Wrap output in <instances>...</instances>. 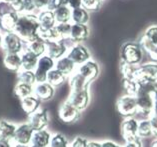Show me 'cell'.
I'll use <instances>...</instances> for the list:
<instances>
[{
    "mask_svg": "<svg viewBox=\"0 0 157 147\" xmlns=\"http://www.w3.org/2000/svg\"><path fill=\"white\" fill-rule=\"evenodd\" d=\"M137 131H138V121L135 118L127 117L121 123V134L125 142L138 138Z\"/></svg>",
    "mask_w": 157,
    "mask_h": 147,
    "instance_id": "cell-7",
    "label": "cell"
},
{
    "mask_svg": "<svg viewBox=\"0 0 157 147\" xmlns=\"http://www.w3.org/2000/svg\"><path fill=\"white\" fill-rule=\"evenodd\" d=\"M27 50L39 58L44 55V53L46 52V43L44 41H42L39 38L33 40L30 43H27Z\"/></svg>",
    "mask_w": 157,
    "mask_h": 147,
    "instance_id": "cell-27",
    "label": "cell"
},
{
    "mask_svg": "<svg viewBox=\"0 0 157 147\" xmlns=\"http://www.w3.org/2000/svg\"><path fill=\"white\" fill-rule=\"evenodd\" d=\"M11 12H15L13 7L11 6L9 3L5 2L4 0H1V1H0V17Z\"/></svg>",
    "mask_w": 157,
    "mask_h": 147,
    "instance_id": "cell-41",
    "label": "cell"
},
{
    "mask_svg": "<svg viewBox=\"0 0 157 147\" xmlns=\"http://www.w3.org/2000/svg\"><path fill=\"white\" fill-rule=\"evenodd\" d=\"M153 99H154V101H157V90L154 92V94H153Z\"/></svg>",
    "mask_w": 157,
    "mask_h": 147,
    "instance_id": "cell-54",
    "label": "cell"
},
{
    "mask_svg": "<svg viewBox=\"0 0 157 147\" xmlns=\"http://www.w3.org/2000/svg\"><path fill=\"white\" fill-rule=\"evenodd\" d=\"M137 134H138L139 138H147L153 135L152 127L148 119H145V120L138 122V131H137Z\"/></svg>",
    "mask_w": 157,
    "mask_h": 147,
    "instance_id": "cell-34",
    "label": "cell"
},
{
    "mask_svg": "<svg viewBox=\"0 0 157 147\" xmlns=\"http://www.w3.org/2000/svg\"><path fill=\"white\" fill-rule=\"evenodd\" d=\"M41 29H51L55 26V17L54 13L48 10L41 11L40 14L37 16Z\"/></svg>",
    "mask_w": 157,
    "mask_h": 147,
    "instance_id": "cell-22",
    "label": "cell"
},
{
    "mask_svg": "<svg viewBox=\"0 0 157 147\" xmlns=\"http://www.w3.org/2000/svg\"><path fill=\"white\" fill-rule=\"evenodd\" d=\"M122 87H123V89L127 93V95L135 96L137 92V88H138V83L135 80L122 78Z\"/></svg>",
    "mask_w": 157,
    "mask_h": 147,
    "instance_id": "cell-35",
    "label": "cell"
},
{
    "mask_svg": "<svg viewBox=\"0 0 157 147\" xmlns=\"http://www.w3.org/2000/svg\"><path fill=\"white\" fill-rule=\"evenodd\" d=\"M40 28L37 16L33 14L19 15L15 33L21 38V40L26 43H30L38 38V30Z\"/></svg>",
    "mask_w": 157,
    "mask_h": 147,
    "instance_id": "cell-1",
    "label": "cell"
},
{
    "mask_svg": "<svg viewBox=\"0 0 157 147\" xmlns=\"http://www.w3.org/2000/svg\"><path fill=\"white\" fill-rule=\"evenodd\" d=\"M55 29L58 31L64 40H66L69 38L70 36V32H71V24L69 23H58L57 25H55Z\"/></svg>",
    "mask_w": 157,
    "mask_h": 147,
    "instance_id": "cell-37",
    "label": "cell"
},
{
    "mask_svg": "<svg viewBox=\"0 0 157 147\" xmlns=\"http://www.w3.org/2000/svg\"><path fill=\"white\" fill-rule=\"evenodd\" d=\"M4 66L10 71H19L22 68L21 55L18 53H6L3 59Z\"/></svg>",
    "mask_w": 157,
    "mask_h": 147,
    "instance_id": "cell-19",
    "label": "cell"
},
{
    "mask_svg": "<svg viewBox=\"0 0 157 147\" xmlns=\"http://www.w3.org/2000/svg\"><path fill=\"white\" fill-rule=\"evenodd\" d=\"M150 43L156 48L157 47V26H152L146 30L143 35Z\"/></svg>",
    "mask_w": 157,
    "mask_h": 147,
    "instance_id": "cell-39",
    "label": "cell"
},
{
    "mask_svg": "<svg viewBox=\"0 0 157 147\" xmlns=\"http://www.w3.org/2000/svg\"><path fill=\"white\" fill-rule=\"evenodd\" d=\"M89 100H90L89 89H84V90L71 91L69 96H68L67 101L69 102L72 106H74L76 109H78L79 111H82L88 106Z\"/></svg>",
    "mask_w": 157,
    "mask_h": 147,
    "instance_id": "cell-6",
    "label": "cell"
},
{
    "mask_svg": "<svg viewBox=\"0 0 157 147\" xmlns=\"http://www.w3.org/2000/svg\"><path fill=\"white\" fill-rule=\"evenodd\" d=\"M150 58H151V59H153V60H157V47L155 48L154 52L152 53V55L150 56Z\"/></svg>",
    "mask_w": 157,
    "mask_h": 147,
    "instance_id": "cell-52",
    "label": "cell"
},
{
    "mask_svg": "<svg viewBox=\"0 0 157 147\" xmlns=\"http://www.w3.org/2000/svg\"><path fill=\"white\" fill-rule=\"evenodd\" d=\"M69 143L66 137L60 133H55L51 136L49 147H68Z\"/></svg>",
    "mask_w": 157,
    "mask_h": 147,
    "instance_id": "cell-36",
    "label": "cell"
},
{
    "mask_svg": "<svg viewBox=\"0 0 157 147\" xmlns=\"http://www.w3.org/2000/svg\"><path fill=\"white\" fill-rule=\"evenodd\" d=\"M77 72L80 75H82L88 82L91 83L96 78L99 74V67L97 63H95L92 60H88L85 63L81 64L78 68Z\"/></svg>",
    "mask_w": 157,
    "mask_h": 147,
    "instance_id": "cell-14",
    "label": "cell"
},
{
    "mask_svg": "<svg viewBox=\"0 0 157 147\" xmlns=\"http://www.w3.org/2000/svg\"><path fill=\"white\" fill-rule=\"evenodd\" d=\"M18 82L33 85L36 83V77L34 71L31 70H21L18 73Z\"/></svg>",
    "mask_w": 157,
    "mask_h": 147,
    "instance_id": "cell-33",
    "label": "cell"
},
{
    "mask_svg": "<svg viewBox=\"0 0 157 147\" xmlns=\"http://www.w3.org/2000/svg\"><path fill=\"white\" fill-rule=\"evenodd\" d=\"M23 41L15 32L6 33L2 40V48L6 53H19L22 50Z\"/></svg>",
    "mask_w": 157,
    "mask_h": 147,
    "instance_id": "cell-8",
    "label": "cell"
},
{
    "mask_svg": "<svg viewBox=\"0 0 157 147\" xmlns=\"http://www.w3.org/2000/svg\"><path fill=\"white\" fill-rule=\"evenodd\" d=\"M13 147H31V146L26 145V144H16V143H15V144L13 145Z\"/></svg>",
    "mask_w": 157,
    "mask_h": 147,
    "instance_id": "cell-53",
    "label": "cell"
},
{
    "mask_svg": "<svg viewBox=\"0 0 157 147\" xmlns=\"http://www.w3.org/2000/svg\"><path fill=\"white\" fill-rule=\"evenodd\" d=\"M149 122H150L151 127H152V133L154 136L157 137V115L155 114H151L149 116Z\"/></svg>",
    "mask_w": 157,
    "mask_h": 147,
    "instance_id": "cell-46",
    "label": "cell"
},
{
    "mask_svg": "<svg viewBox=\"0 0 157 147\" xmlns=\"http://www.w3.org/2000/svg\"><path fill=\"white\" fill-rule=\"evenodd\" d=\"M31 1L35 10H39V9L44 8V7H46L48 0H31Z\"/></svg>",
    "mask_w": 157,
    "mask_h": 147,
    "instance_id": "cell-47",
    "label": "cell"
},
{
    "mask_svg": "<svg viewBox=\"0 0 157 147\" xmlns=\"http://www.w3.org/2000/svg\"><path fill=\"white\" fill-rule=\"evenodd\" d=\"M136 65H131V64H127L122 62L121 64V73L123 75V78H127V79H132L133 78V74L136 70ZM133 80V79H132Z\"/></svg>",
    "mask_w": 157,
    "mask_h": 147,
    "instance_id": "cell-38",
    "label": "cell"
},
{
    "mask_svg": "<svg viewBox=\"0 0 157 147\" xmlns=\"http://www.w3.org/2000/svg\"><path fill=\"white\" fill-rule=\"evenodd\" d=\"M16 128L17 126L13 123L6 120H1L0 121V138L10 141L13 140Z\"/></svg>",
    "mask_w": 157,
    "mask_h": 147,
    "instance_id": "cell-26",
    "label": "cell"
},
{
    "mask_svg": "<svg viewBox=\"0 0 157 147\" xmlns=\"http://www.w3.org/2000/svg\"><path fill=\"white\" fill-rule=\"evenodd\" d=\"M101 1H102V0H101Z\"/></svg>",
    "mask_w": 157,
    "mask_h": 147,
    "instance_id": "cell-59",
    "label": "cell"
},
{
    "mask_svg": "<svg viewBox=\"0 0 157 147\" xmlns=\"http://www.w3.org/2000/svg\"><path fill=\"white\" fill-rule=\"evenodd\" d=\"M101 0H82L81 7L85 10L96 11L100 8Z\"/></svg>",
    "mask_w": 157,
    "mask_h": 147,
    "instance_id": "cell-40",
    "label": "cell"
},
{
    "mask_svg": "<svg viewBox=\"0 0 157 147\" xmlns=\"http://www.w3.org/2000/svg\"><path fill=\"white\" fill-rule=\"evenodd\" d=\"M71 19L76 24H86L89 19V15L85 9L79 7L71 11Z\"/></svg>",
    "mask_w": 157,
    "mask_h": 147,
    "instance_id": "cell-31",
    "label": "cell"
},
{
    "mask_svg": "<svg viewBox=\"0 0 157 147\" xmlns=\"http://www.w3.org/2000/svg\"><path fill=\"white\" fill-rule=\"evenodd\" d=\"M18 18L19 14L17 12H11L3 15L0 17V29H2L6 33L14 32Z\"/></svg>",
    "mask_w": 157,
    "mask_h": 147,
    "instance_id": "cell-17",
    "label": "cell"
},
{
    "mask_svg": "<svg viewBox=\"0 0 157 147\" xmlns=\"http://www.w3.org/2000/svg\"><path fill=\"white\" fill-rule=\"evenodd\" d=\"M132 79L137 82L139 81H157V64L147 63L137 67Z\"/></svg>",
    "mask_w": 157,
    "mask_h": 147,
    "instance_id": "cell-5",
    "label": "cell"
},
{
    "mask_svg": "<svg viewBox=\"0 0 157 147\" xmlns=\"http://www.w3.org/2000/svg\"><path fill=\"white\" fill-rule=\"evenodd\" d=\"M87 144H88V140L86 138L78 136L73 139V141L70 144V147H87Z\"/></svg>",
    "mask_w": 157,
    "mask_h": 147,
    "instance_id": "cell-43",
    "label": "cell"
},
{
    "mask_svg": "<svg viewBox=\"0 0 157 147\" xmlns=\"http://www.w3.org/2000/svg\"><path fill=\"white\" fill-rule=\"evenodd\" d=\"M65 79H66V76L64 74H62V73L57 70V69H52V70L49 71L48 73L46 82L52 85L53 87H56L62 84L65 81Z\"/></svg>",
    "mask_w": 157,
    "mask_h": 147,
    "instance_id": "cell-30",
    "label": "cell"
},
{
    "mask_svg": "<svg viewBox=\"0 0 157 147\" xmlns=\"http://www.w3.org/2000/svg\"><path fill=\"white\" fill-rule=\"evenodd\" d=\"M88 37V28L85 24H76L71 25V32L69 39L74 43H79L86 40Z\"/></svg>",
    "mask_w": 157,
    "mask_h": 147,
    "instance_id": "cell-18",
    "label": "cell"
},
{
    "mask_svg": "<svg viewBox=\"0 0 157 147\" xmlns=\"http://www.w3.org/2000/svg\"><path fill=\"white\" fill-rule=\"evenodd\" d=\"M89 84L90 83L88 82L82 75H80L78 72L74 73L69 79V85H70L71 91L89 89Z\"/></svg>",
    "mask_w": 157,
    "mask_h": 147,
    "instance_id": "cell-25",
    "label": "cell"
},
{
    "mask_svg": "<svg viewBox=\"0 0 157 147\" xmlns=\"http://www.w3.org/2000/svg\"><path fill=\"white\" fill-rule=\"evenodd\" d=\"M67 57L73 61L75 65H81L90 59V53L85 46L76 44L69 50Z\"/></svg>",
    "mask_w": 157,
    "mask_h": 147,
    "instance_id": "cell-13",
    "label": "cell"
},
{
    "mask_svg": "<svg viewBox=\"0 0 157 147\" xmlns=\"http://www.w3.org/2000/svg\"><path fill=\"white\" fill-rule=\"evenodd\" d=\"M31 147H43V146H35V145H31ZM46 147H49V146H46Z\"/></svg>",
    "mask_w": 157,
    "mask_h": 147,
    "instance_id": "cell-57",
    "label": "cell"
},
{
    "mask_svg": "<svg viewBox=\"0 0 157 147\" xmlns=\"http://www.w3.org/2000/svg\"><path fill=\"white\" fill-rule=\"evenodd\" d=\"M101 145H102V147H122L121 145H118L116 143H114L110 140H106V141L101 142Z\"/></svg>",
    "mask_w": 157,
    "mask_h": 147,
    "instance_id": "cell-49",
    "label": "cell"
},
{
    "mask_svg": "<svg viewBox=\"0 0 157 147\" xmlns=\"http://www.w3.org/2000/svg\"><path fill=\"white\" fill-rule=\"evenodd\" d=\"M51 136L52 135L45 129L35 131V132L33 133L31 143H32V145H35V146H43V147L49 146Z\"/></svg>",
    "mask_w": 157,
    "mask_h": 147,
    "instance_id": "cell-24",
    "label": "cell"
},
{
    "mask_svg": "<svg viewBox=\"0 0 157 147\" xmlns=\"http://www.w3.org/2000/svg\"><path fill=\"white\" fill-rule=\"evenodd\" d=\"M53 13H54L56 22H58V23H67L71 18V10L69 7H67L65 5L59 7V8L56 9Z\"/></svg>",
    "mask_w": 157,
    "mask_h": 147,
    "instance_id": "cell-32",
    "label": "cell"
},
{
    "mask_svg": "<svg viewBox=\"0 0 157 147\" xmlns=\"http://www.w3.org/2000/svg\"><path fill=\"white\" fill-rule=\"evenodd\" d=\"M67 50V46L65 44V40L58 42H49L46 43V52L49 57L53 60H58L63 57Z\"/></svg>",
    "mask_w": 157,
    "mask_h": 147,
    "instance_id": "cell-15",
    "label": "cell"
},
{
    "mask_svg": "<svg viewBox=\"0 0 157 147\" xmlns=\"http://www.w3.org/2000/svg\"><path fill=\"white\" fill-rule=\"evenodd\" d=\"M38 58L35 54L30 52L29 50H26L25 52L21 54V62H22V69L23 70H31L34 71L37 66Z\"/></svg>",
    "mask_w": 157,
    "mask_h": 147,
    "instance_id": "cell-23",
    "label": "cell"
},
{
    "mask_svg": "<svg viewBox=\"0 0 157 147\" xmlns=\"http://www.w3.org/2000/svg\"><path fill=\"white\" fill-rule=\"evenodd\" d=\"M35 131L30 126L29 123H23L17 126L16 131H15L13 141L16 144H26L29 145L31 143L33 133Z\"/></svg>",
    "mask_w": 157,
    "mask_h": 147,
    "instance_id": "cell-9",
    "label": "cell"
},
{
    "mask_svg": "<svg viewBox=\"0 0 157 147\" xmlns=\"http://www.w3.org/2000/svg\"><path fill=\"white\" fill-rule=\"evenodd\" d=\"M135 99L137 104V110H138L139 113L145 116H150L153 111V107H154L153 96L149 94L137 93L135 95Z\"/></svg>",
    "mask_w": 157,
    "mask_h": 147,
    "instance_id": "cell-12",
    "label": "cell"
},
{
    "mask_svg": "<svg viewBox=\"0 0 157 147\" xmlns=\"http://www.w3.org/2000/svg\"><path fill=\"white\" fill-rule=\"evenodd\" d=\"M0 147H13V145L10 140L0 138Z\"/></svg>",
    "mask_w": 157,
    "mask_h": 147,
    "instance_id": "cell-50",
    "label": "cell"
},
{
    "mask_svg": "<svg viewBox=\"0 0 157 147\" xmlns=\"http://www.w3.org/2000/svg\"><path fill=\"white\" fill-rule=\"evenodd\" d=\"M33 94L39 100H49L54 95V87L46 81L37 83L34 87Z\"/></svg>",
    "mask_w": 157,
    "mask_h": 147,
    "instance_id": "cell-16",
    "label": "cell"
},
{
    "mask_svg": "<svg viewBox=\"0 0 157 147\" xmlns=\"http://www.w3.org/2000/svg\"><path fill=\"white\" fill-rule=\"evenodd\" d=\"M33 92H34V87L32 85L18 82L14 87V93L18 98H20V100L28 97V96L33 95Z\"/></svg>",
    "mask_w": 157,
    "mask_h": 147,
    "instance_id": "cell-28",
    "label": "cell"
},
{
    "mask_svg": "<svg viewBox=\"0 0 157 147\" xmlns=\"http://www.w3.org/2000/svg\"><path fill=\"white\" fill-rule=\"evenodd\" d=\"M0 1H1V0H0Z\"/></svg>",
    "mask_w": 157,
    "mask_h": 147,
    "instance_id": "cell-58",
    "label": "cell"
},
{
    "mask_svg": "<svg viewBox=\"0 0 157 147\" xmlns=\"http://www.w3.org/2000/svg\"><path fill=\"white\" fill-rule=\"evenodd\" d=\"M138 88H137V93H143L152 95L157 90V81H139Z\"/></svg>",
    "mask_w": 157,
    "mask_h": 147,
    "instance_id": "cell-29",
    "label": "cell"
},
{
    "mask_svg": "<svg viewBox=\"0 0 157 147\" xmlns=\"http://www.w3.org/2000/svg\"><path fill=\"white\" fill-rule=\"evenodd\" d=\"M87 147H102V145L100 142L97 141H88Z\"/></svg>",
    "mask_w": 157,
    "mask_h": 147,
    "instance_id": "cell-51",
    "label": "cell"
},
{
    "mask_svg": "<svg viewBox=\"0 0 157 147\" xmlns=\"http://www.w3.org/2000/svg\"><path fill=\"white\" fill-rule=\"evenodd\" d=\"M5 2L9 3V4L13 7V9L15 12H17L18 14L22 12V9H23V6H22V1L23 0H4Z\"/></svg>",
    "mask_w": 157,
    "mask_h": 147,
    "instance_id": "cell-44",
    "label": "cell"
},
{
    "mask_svg": "<svg viewBox=\"0 0 157 147\" xmlns=\"http://www.w3.org/2000/svg\"><path fill=\"white\" fill-rule=\"evenodd\" d=\"M55 66L54 60L51 57H49L48 55H43L39 57L38 59L37 66L34 70L36 77V83L40 82H45L47 79V75L49 71H51Z\"/></svg>",
    "mask_w": 157,
    "mask_h": 147,
    "instance_id": "cell-4",
    "label": "cell"
},
{
    "mask_svg": "<svg viewBox=\"0 0 157 147\" xmlns=\"http://www.w3.org/2000/svg\"><path fill=\"white\" fill-rule=\"evenodd\" d=\"M124 147H142V142H141L140 138L138 137V138L134 139V140L126 142Z\"/></svg>",
    "mask_w": 157,
    "mask_h": 147,
    "instance_id": "cell-48",
    "label": "cell"
},
{
    "mask_svg": "<svg viewBox=\"0 0 157 147\" xmlns=\"http://www.w3.org/2000/svg\"><path fill=\"white\" fill-rule=\"evenodd\" d=\"M151 147H157V140H154L151 143Z\"/></svg>",
    "mask_w": 157,
    "mask_h": 147,
    "instance_id": "cell-55",
    "label": "cell"
},
{
    "mask_svg": "<svg viewBox=\"0 0 157 147\" xmlns=\"http://www.w3.org/2000/svg\"><path fill=\"white\" fill-rule=\"evenodd\" d=\"M62 4V0H48L47 5H46V10L54 12L56 9H58L61 7Z\"/></svg>",
    "mask_w": 157,
    "mask_h": 147,
    "instance_id": "cell-42",
    "label": "cell"
},
{
    "mask_svg": "<svg viewBox=\"0 0 157 147\" xmlns=\"http://www.w3.org/2000/svg\"><path fill=\"white\" fill-rule=\"evenodd\" d=\"M28 123L33 128L34 131L45 129L49 123V117L47 111L44 109H38L33 114L29 115Z\"/></svg>",
    "mask_w": 157,
    "mask_h": 147,
    "instance_id": "cell-10",
    "label": "cell"
},
{
    "mask_svg": "<svg viewBox=\"0 0 157 147\" xmlns=\"http://www.w3.org/2000/svg\"><path fill=\"white\" fill-rule=\"evenodd\" d=\"M80 117V111L76 109L74 106L66 100L64 101L59 108V118L65 123L76 122Z\"/></svg>",
    "mask_w": 157,
    "mask_h": 147,
    "instance_id": "cell-11",
    "label": "cell"
},
{
    "mask_svg": "<svg viewBox=\"0 0 157 147\" xmlns=\"http://www.w3.org/2000/svg\"><path fill=\"white\" fill-rule=\"evenodd\" d=\"M74 68H75L74 62L71 59H69L67 56L61 57L60 59L57 60L55 63V69L60 71L65 76L71 75L72 72L74 71Z\"/></svg>",
    "mask_w": 157,
    "mask_h": 147,
    "instance_id": "cell-21",
    "label": "cell"
},
{
    "mask_svg": "<svg viewBox=\"0 0 157 147\" xmlns=\"http://www.w3.org/2000/svg\"><path fill=\"white\" fill-rule=\"evenodd\" d=\"M116 109L118 113L125 118L133 117L138 113L135 96L125 95L120 97L116 101Z\"/></svg>",
    "mask_w": 157,
    "mask_h": 147,
    "instance_id": "cell-3",
    "label": "cell"
},
{
    "mask_svg": "<svg viewBox=\"0 0 157 147\" xmlns=\"http://www.w3.org/2000/svg\"><path fill=\"white\" fill-rule=\"evenodd\" d=\"M82 0H62V4L69 7L72 10L81 7Z\"/></svg>",
    "mask_w": 157,
    "mask_h": 147,
    "instance_id": "cell-45",
    "label": "cell"
},
{
    "mask_svg": "<svg viewBox=\"0 0 157 147\" xmlns=\"http://www.w3.org/2000/svg\"><path fill=\"white\" fill-rule=\"evenodd\" d=\"M143 58V51L140 45L135 42H127L121 47L122 62L137 65Z\"/></svg>",
    "mask_w": 157,
    "mask_h": 147,
    "instance_id": "cell-2",
    "label": "cell"
},
{
    "mask_svg": "<svg viewBox=\"0 0 157 147\" xmlns=\"http://www.w3.org/2000/svg\"><path fill=\"white\" fill-rule=\"evenodd\" d=\"M39 106H40V100L34 95L28 96V97L21 99L22 109H23V111L28 115H31L34 112H36L39 109Z\"/></svg>",
    "mask_w": 157,
    "mask_h": 147,
    "instance_id": "cell-20",
    "label": "cell"
},
{
    "mask_svg": "<svg viewBox=\"0 0 157 147\" xmlns=\"http://www.w3.org/2000/svg\"><path fill=\"white\" fill-rule=\"evenodd\" d=\"M2 40H3V38H2V36L0 35V46L2 45Z\"/></svg>",
    "mask_w": 157,
    "mask_h": 147,
    "instance_id": "cell-56",
    "label": "cell"
}]
</instances>
